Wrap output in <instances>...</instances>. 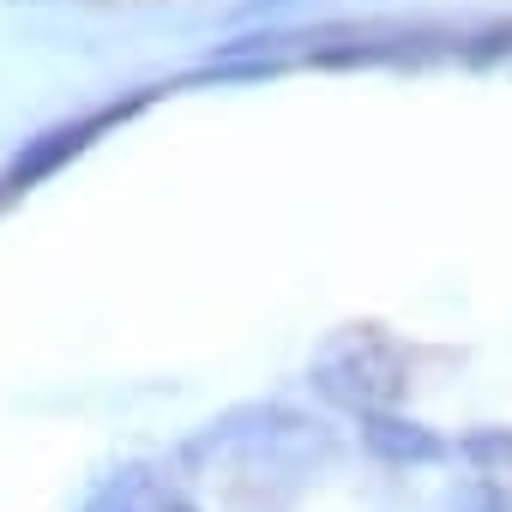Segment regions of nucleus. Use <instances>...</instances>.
<instances>
[{"label": "nucleus", "instance_id": "nucleus-5", "mask_svg": "<svg viewBox=\"0 0 512 512\" xmlns=\"http://www.w3.org/2000/svg\"><path fill=\"white\" fill-rule=\"evenodd\" d=\"M163 506H169V488L151 470H121L91 512H163Z\"/></svg>", "mask_w": 512, "mask_h": 512}, {"label": "nucleus", "instance_id": "nucleus-7", "mask_svg": "<svg viewBox=\"0 0 512 512\" xmlns=\"http://www.w3.org/2000/svg\"><path fill=\"white\" fill-rule=\"evenodd\" d=\"M464 452L470 458H512V434H476Z\"/></svg>", "mask_w": 512, "mask_h": 512}, {"label": "nucleus", "instance_id": "nucleus-3", "mask_svg": "<svg viewBox=\"0 0 512 512\" xmlns=\"http://www.w3.org/2000/svg\"><path fill=\"white\" fill-rule=\"evenodd\" d=\"M362 440H368V452L386 458V464H440V458H446V440H440L434 428L404 422V416H392V410H368V416H362Z\"/></svg>", "mask_w": 512, "mask_h": 512}, {"label": "nucleus", "instance_id": "nucleus-1", "mask_svg": "<svg viewBox=\"0 0 512 512\" xmlns=\"http://www.w3.org/2000/svg\"><path fill=\"white\" fill-rule=\"evenodd\" d=\"M314 392L350 416L392 410L404 392V356L380 332H344L314 356Z\"/></svg>", "mask_w": 512, "mask_h": 512}, {"label": "nucleus", "instance_id": "nucleus-6", "mask_svg": "<svg viewBox=\"0 0 512 512\" xmlns=\"http://www.w3.org/2000/svg\"><path fill=\"white\" fill-rule=\"evenodd\" d=\"M458 506H464V512H512V506H506V494H500L494 482H470V488L458 494Z\"/></svg>", "mask_w": 512, "mask_h": 512}, {"label": "nucleus", "instance_id": "nucleus-2", "mask_svg": "<svg viewBox=\"0 0 512 512\" xmlns=\"http://www.w3.org/2000/svg\"><path fill=\"white\" fill-rule=\"evenodd\" d=\"M314 446V428L296 410H235L223 422H211L187 458H235L241 470H284Z\"/></svg>", "mask_w": 512, "mask_h": 512}, {"label": "nucleus", "instance_id": "nucleus-4", "mask_svg": "<svg viewBox=\"0 0 512 512\" xmlns=\"http://www.w3.org/2000/svg\"><path fill=\"white\" fill-rule=\"evenodd\" d=\"M103 121H109V115H97V121H79V127H55V133H43L31 151H19V163L7 169V181H0V187H25V181L49 175V169H55L61 157H73V151H79V145H85V139H91Z\"/></svg>", "mask_w": 512, "mask_h": 512}]
</instances>
